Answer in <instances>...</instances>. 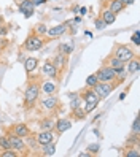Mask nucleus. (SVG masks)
<instances>
[{
    "instance_id": "1",
    "label": "nucleus",
    "mask_w": 140,
    "mask_h": 157,
    "mask_svg": "<svg viewBox=\"0 0 140 157\" xmlns=\"http://www.w3.org/2000/svg\"><path fill=\"white\" fill-rule=\"evenodd\" d=\"M81 100L85 101V111L89 114L92 109H94L97 105H99V101H100V98L97 97V94L94 92V89L91 90V87H88V89H85L83 90V94H81Z\"/></svg>"
},
{
    "instance_id": "2",
    "label": "nucleus",
    "mask_w": 140,
    "mask_h": 157,
    "mask_svg": "<svg viewBox=\"0 0 140 157\" xmlns=\"http://www.w3.org/2000/svg\"><path fill=\"white\" fill-rule=\"evenodd\" d=\"M38 95H40V84L38 82H29V86L24 92V105L27 108L34 106V103L38 100Z\"/></svg>"
},
{
    "instance_id": "3",
    "label": "nucleus",
    "mask_w": 140,
    "mask_h": 157,
    "mask_svg": "<svg viewBox=\"0 0 140 157\" xmlns=\"http://www.w3.org/2000/svg\"><path fill=\"white\" fill-rule=\"evenodd\" d=\"M116 84H118V81H108V82H100L99 81L92 89H94V92L97 94V97L100 100H104V98H107L111 94V92H113V89L116 87Z\"/></svg>"
},
{
    "instance_id": "4",
    "label": "nucleus",
    "mask_w": 140,
    "mask_h": 157,
    "mask_svg": "<svg viewBox=\"0 0 140 157\" xmlns=\"http://www.w3.org/2000/svg\"><path fill=\"white\" fill-rule=\"evenodd\" d=\"M113 56L118 57V59H121L123 62H129L130 59H134V57H135V52L130 49L127 44H116V46H115Z\"/></svg>"
},
{
    "instance_id": "5",
    "label": "nucleus",
    "mask_w": 140,
    "mask_h": 157,
    "mask_svg": "<svg viewBox=\"0 0 140 157\" xmlns=\"http://www.w3.org/2000/svg\"><path fill=\"white\" fill-rule=\"evenodd\" d=\"M43 44H45V41L40 38V35L30 33L29 38H27L26 43H24V48H26L27 51H40V49L43 48Z\"/></svg>"
},
{
    "instance_id": "6",
    "label": "nucleus",
    "mask_w": 140,
    "mask_h": 157,
    "mask_svg": "<svg viewBox=\"0 0 140 157\" xmlns=\"http://www.w3.org/2000/svg\"><path fill=\"white\" fill-rule=\"evenodd\" d=\"M96 76L100 82H108V81H118L116 79V71L108 67V65H104L97 73H96Z\"/></svg>"
},
{
    "instance_id": "7",
    "label": "nucleus",
    "mask_w": 140,
    "mask_h": 157,
    "mask_svg": "<svg viewBox=\"0 0 140 157\" xmlns=\"http://www.w3.org/2000/svg\"><path fill=\"white\" fill-rule=\"evenodd\" d=\"M8 138H10L11 149L19 151V152H26V151H29V147H27L26 141L22 140L21 136H18V135H14V133H8Z\"/></svg>"
},
{
    "instance_id": "8",
    "label": "nucleus",
    "mask_w": 140,
    "mask_h": 157,
    "mask_svg": "<svg viewBox=\"0 0 140 157\" xmlns=\"http://www.w3.org/2000/svg\"><path fill=\"white\" fill-rule=\"evenodd\" d=\"M35 138H37V143H38V146H45V144H48V143H53V140H54V132H53V130H43V132H40L38 135H37Z\"/></svg>"
},
{
    "instance_id": "9",
    "label": "nucleus",
    "mask_w": 140,
    "mask_h": 157,
    "mask_svg": "<svg viewBox=\"0 0 140 157\" xmlns=\"http://www.w3.org/2000/svg\"><path fill=\"white\" fill-rule=\"evenodd\" d=\"M43 75L48 78H59V70L54 67V63L51 60H46L43 63Z\"/></svg>"
},
{
    "instance_id": "10",
    "label": "nucleus",
    "mask_w": 140,
    "mask_h": 157,
    "mask_svg": "<svg viewBox=\"0 0 140 157\" xmlns=\"http://www.w3.org/2000/svg\"><path fill=\"white\" fill-rule=\"evenodd\" d=\"M34 8H35V5L32 3V0H21L19 2V11L26 17H30L34 14Z\"/></svg>"
},
{
    "instance_id": "11",
    "label": "nucleus",
    "mask_w": 140,
    "mask_h": 157,
    "mask_svg": "<svg viewBox=\"0 0 140 157\" xmlns=\"http://www.w3.org/2000/svg\"><path fill=\"white\" fill-rule=\"evenodd\" d=\"M72 127V121L70 119H59V121L54 122V130L58 135H62L65 130H69Z\"/></svg>"
},
{
    "instance_id": "12",
    "label": "nucleus",
    "mask_w": 140,
    "mask_h": 157,
    "mask_svg": "<svg viewBox=\"0 0 140 157\" xmlns=\"http://www.w3.org/2000/svg\"><path fill=\"white\" fill-rule=\"evenodd\" d=\"M67 24H58V25H54V27H51L50 30H46V33H48L51 38H58V36H61V35H64L65 32H67Z\"/></svg>"
},
{
    "instance_id": "13",
    "label": "nucleus",
    "mask_w": 140,
    "mask_h": 157,
    "mask_svg": "<svg viewBox=\"0 0 140 157\" xmlns=\"http://www.w3.org/2000/svg\"><path fill=\"white\" fill-rule=\"evenodd\" d=\"M51 62L54 63V67L61 71V70H64L65 67H67V56H65V54H61V52H59V54H56L54 59H53Z\"/></svg>"
},
{
    "instance_id": "14",
    "label": "nucleus",
    "mask_w": 140,
    "mask_h": 157,
    "mask_svg": "<svg viewBox=\"0 0 140 157\" xmlns=\"http://www.w3.org/2000/svg\"><path fill=\"white\" fill-rule=\"evenodd\" d=\"M107 62H108V67H111V68H113L115 71H118V70H121V68H124V67H126V65H124L126 62H123L121 59L115 57L113 54H111V56L107 59Z\"/></svg>"
},
{
    "instance_id": "15",
    "label": "nucleus",
    "mask_w": 140,
    "mask_h": 157,
    "mask_svg": "<svg viewBox=\"0 0 140 157\" xmlns=\"http://www.w3.org/2000/svg\"><path fill=\"white\" fill-rule=\"evenodd\" d=\"M140 70V60L137 57L134 59H130L127 62V67H126V71H127V75H135V73H138Z\"/></svg>"
},
{
    "instance_id": "16",
    "label": "nucleus",
    "mask_w": 140,
    "mask_h": 157,
    "mask_svg": "<svg viewBox=\"0 0 140 157\" xmlns=\"http://www.w3.org/2000/svg\"><path fill=\"white\" fill-rule=\"evenodd\" d=\"M13 133L18 135V136H21V138H26L27 135H30V130H29V127H27L26 124H16L13 127Z\"/></svg>"
},
{
    "instance_id": "17",
    "label": "nucleus",
    "mask_w": 140,
    "mask_h": 157,
    "mask_svg": "<svg viewBox=\"0 0 140 157\" xmlns=\"http://www.w3.org/2000/svg\"><path fill=\"white\" fill-rule=\"evenodd\" d=\"M42 105H43L46 109H50V111H54V109L58 108V105H59V100H58V97H46V98L42 101Z\"/></svg>"
},
{
    "instance_id": "18",
    "label": "nucleus",
    "mask_w": 140,
    "mask_h": 157,
    "mask_svg": "<svg viewBox=\"0 0 140 157\" xmlns=\"http://www.w3.org/2000/svg\"><path fill=\"white\" fill-rule=\"evenodd\" d=\"M102 21L105 22V25H110L116 21V14L111 11V10H104L102 11Z\"/></svg>"
},
{
    "instance_id": "19",
    "label": "nucleus",
    "mask_w": 140,
    "mask_h": 157,
    "mask_svg": "<svg viewBox=\"0 0 140 157\" xmlns=\"http://www.w3.org/2000/svg\"><path fill=\"white\" fill-rule=\"evenodd\" d=\"M37 67H38V60H37V59H34V57L26 59V62H24V68H26L27 73H32Z\"/></svg>"
},
{
    "instance_id": "20",
    "label": "nucleus",
    "mask_w": 140,
    "mask_h": 157,
    "mask_svg": "<svg viewBox=\"0 0 140 157\" xmlns=\"http://www.w3.org/2000/svg\"><path fill=\"white\" fill-rule=\"evenodd\" d=\"M54 122L56 121H53V117H45V119L40 121V127L43 128V130H53V128H54Z\"/></svg>"
},
{
    "instance_id": "21",
    "label": "nucleus",
    "mask_w": 140,
    "mask_h": 157,
    "mask_svg": "<svg viewBox=\"0 0 140 157\" xmlns=\"http://www.w3.org/2000/svg\"><path fill=\"white\" fill-rule=\"evenodd\" d=\"M108 10H111V11H113V13L116 14V13H119V11H123V10H124V5L121 3L119 0H111Z\"/></svg>"
},
{
    "instance_id": "22",
    "label": "nucleus",
    "mask_w": 140,
    "mask_h": 157,
    "mask_svg": "<svg viewBox=\"0 0 140 157\" xmlns=\"http://www.w3.org/2000/svg\"><path fill=\"white\" fill-rule=\"evenodd\" d=\"M54 154H56V146H54L53 143H48V144H45V146H43V152H42V155L50 157V155H54Z\"/></svg>"
},
{
    "instance_id": "23",
    "label": "nucleus",
    "mask_w": 140,
    "mask_h": 157,
    "mask_svg": "<svg viewBox=\"0 0 140 157\" xmlns=\"http://www.w3.org/2000/svg\"><path fill=\"white\" fill-rule=\"evenodd\" d=\"M70 97H72V100H70V109L73 111V109L80 108V105H81V97H80V95H75V94H70Z\"/></svg>"
},
{
    "instance_id": "24",
    "label": "nucleus",
    "mask_w": 140,
    "mask_h": 157,
    "mask_svg": "<svg viewBox=\"0 0 140 157\" xmlns=\"http://www.w3.org/2000/svg\"><path fill=\"white\" fill-rule=\"evenodd\" d=\"M72 116H73V119H77V121H81V119H85L88 116V113L85 111V109L77 108V109H73V111H72Z\"/></svg>"
},
{
    "instance_id": "25",
    "label": "nucleus",
    "mask_w": 140,
    "mask_h": 157,
    "mask_svg": "<svg viewBox=\"0 0 140 157\" xmlns=\"http://www.w3.org/2000/svg\"><path fill=\"white\" fill-rule=\"evenodd\" d=\"M72 51H73V44H65V43L59 44V52H61V54H65V56H69Z\"/></svg>"
},
{
    "instance_id": "26",
    "label": "nucleus",
    "mask_w": 140,
    "mask_h": 157,
    "mask_svg": "<svg viewBox=\"0 0 140 157\" xmlns=\"http://www.w3.org/2000/svg\"><path fill=\"white\" fill-rule=\"evenodd\" d=\"M0 147L5 151V149H10L11 144H10V138H8V135H3L0 136Z\"/></svg>"
},
{
    "instance_id": "27",
    "label": "nucleus",
    "mask_w": 140,
    "mask_h": 157,
    "mask_svg": "<svg viewBox=\"0 0 140 157\" xmlns=\"http://www.w3.org/2000/svg\"><path fill=\"white\" fill-rule=\"evenodd\" d=\"M56 89H58V87H56L54 82H45V84H43V92H45V94H54Z\"/></svg>"
},
{
    "instance_id": "28",
    "label": "nucleus",
    "mask_w": 140,
    "mask_h": 157,
    "mask_svg": "<svg viewBox=\"0 0 140 157\" xmlns=\"http://www.w3.org/2000/svg\"><path fill=\"white\" fill-rule=\"evenodd\" d=\"M97 82H99V79H97V76H96V73H94V75H89V76L86 78V86H88V87H94Z\"/></svg>"
},
{
    "instance_id": "29",
    "label": "nucleus",
    "mask_w": 140,
    "mask_h": 157,
    "mask_svg": "<svg viewBox=\"0 0 140 157\" xmlns=\"http://www.w3.org/2000/svg\"><path fill=\"white\" fill-rule=\"evenodd\" d=\"M27 138V147H32V149H34V147H37V146H38V143H37V138H34V136H30V135H27L26 136Z\"/></svg>"
},
{
    "instance_id": "30",
    "label": "nucleus",
    "mask_w": 140,
    "mask_h": 157,
    "mask_svg": "<svg viewBox=\"0 0 140 157\" xmlns=\"http://www.w3.org/2000/svg\"><path fill=\"white\" fill-rule=\"evenodd\" d=\"M2 157H18V152L14 149H5V152H2Z\"/></svg>"
},
{
    "instance_id": "31",
    "label": "nucleus",
    "mask_w": 140,
    "mask_h": 157,
    "mask_svg": "<svg viewBox=\"0 0 140 157\" xmlns=\"http://www.w3.org/2000/svg\"><path fill=\"white\" fill-rule=\"evenodd\" d=\"M99 149H100V146H99L97 143H94V144H89V146H88V151H89V154H97V152H99Z\"/></svg>"
},
{
    "instance_id": "32",
    "label": "nucleus",
    "mask_w": 140,
    "mask_h": 157,
    "mask_svg": "<svg viewBox=\"0 0 140 157\" xmlns=\"http://www.w3.org/2000/svg\"><path fill=\"white\" fill-rule=\"evenodd\" d=\"M105 27V22L102 21V17H99V19H96V29L97 30H102Z\"/></svg>"
},
{
    "instance_id": "33",
    "label": "nucleus",
    "mask_w": 140,
    "mask_h": 157,
    "mask_svg": "<svg viewBox=\"0 0 140 157\" xmlns=\"http://www.w3.org/2000/svg\"><path fill=\"white\" fill-rule=\"evenodd\" d=\"M124 155H126V157H138V149H137V147H135V149H130V151L126 152Z\"/></svg>"
},
{
    "instance_id": "34",
    "label": "nucleus",
    "mask_w": 140,
    "mask_h": 157,
    "mask_svg": "<svg viewBox=\"0 0 140 157\" xmlns=\"http://www.w3.org/2000/svg\"><path fill=\"white\" fill-rule=\"evenodd\" d=\"M35 30L42 35V33H46V30H48V29H46V25H45V24H40V25H37V29H35Z\"/></svg>"
},
{
    "instance_id": "35",
    "label": "nucleus",
    "mask_w": 140,
    "mask_h": 157,
    "mask_svg": "<svg viewBox=\"0 0 140 157\" xmlns=\"http://www.w3.org/2000/svg\"><path fill=\"white\" fill-rule=\"evenodd\" d=\"M132 41H134L137 46L140 44V33H138V32H134V35H132Z\"/></svg>"
},
{
    "instance_id": "36",
    "label": "nucleus",
    "mask_w": 140,
    "mask_h": 157,
    "mask_svg": "<svg viewBox=\"0 0 140 157\" xmlns=\"http://www.w3.org/2000/svg\"><path fill=\"white\" fill-rule=\"evenodd\" d=\"M132 132L135 133V132H138V116H135V119H134V124H132Z\"/></svg>"
},
{
    "instance_id": "37",
    "label": "nucleus",
    "mask_w": 140,
    "mask_h": 157,
    "mask_svg": "<svg viewBox=\"0 0 140 157\" xmlns=\"http://www.w3.org/2000/svg\"><path fill=\"white\" fill-rule=\"evenodd\" d=\"M119 2L123 3L124 6H129V5H132V3L135 2V0H119Z\"/></svg>"
},
{
    "instance_id": "38",
    "label": "nucleus",
    "mask_w": 140,
    "mask_h": 157,
    "mask_svg": "<svg viewBox=\"0 0 140 157\" xmlns=\"http://www.w3.org/2000/svg\"><path fill=\"white\" fill-rule=\"evenodd\" d=\"M45 2H46V0H32V3H34L35 6H37V5H43Z\"/></svg>"
},
{
    "instance_id": "39",
    "label": "nucleus",
    "mask_w": 140,
    "mask_h": 157,
    "mask_svg": "<svg viewBox=\"0 0 140 157\" xmlns=\"http://www.w3.org/2000/svg\"><path fill=\"white\" fill-rule=\"evenodd\" d=\"M2 25H3V17L0 16V27H2Z\"/></svg>"
},
{
    "instance_id": "40",
    "label": "nucleus",
    "mask_w": 140,
    "mask_h": 157,
    "mask_svg": "<svg viewBox=\"0 0 140 157\" xmlns=\"http://www.w3.org/2000/svg\"><path fill=\"white\" fill-rule=\"evenodd\" d=\"M18 2H21V0H18Z\"/></svg>"
}]
</instances>
